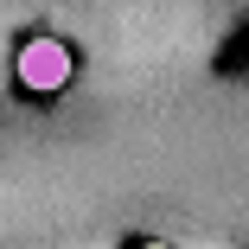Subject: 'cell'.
I'll return each mask as SVG.
<instances>
[{
    "label": "cell",
    "mask_w": 249,
    "mask_h": 249,
    "mask_svg": "<svg viewBox=\"0 0 249 249\" xmlns=\"http://www.w3.org/2000/svg\"><path fill=\"white\" fill-rule=\"evenodd\" d=\"M19 83L38 89V96L64 89V83H71V52H64L58 38H26V45H19Z\"/></svg>",
    "instance_id": "cell-1"
},
{
    "label": "cell",
    "mask_w": 249,
    "mask_h": 249,
    "mask_svg": "<svg viewBox=\"0 0 249 249\" xmlns=\"http://www.w3.org/2000/svg\"><path fill=\"white\" fill-rule=\"evenodd\" d=\"M141 249H166V243H141Z\"/></svg>",
    "instance_id": "cell-2"
}]
</instances>
